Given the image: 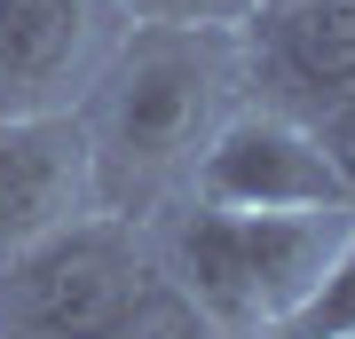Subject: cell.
I'll use <instances>...</instances> for the list:
<instances>
[{
	"instance_id": "cell-3",
	"label": "cell",
	"mask_w": 355,
	"mask_h": 339,
	"mask_svg": "<svg viewBox=\"0 0 355 339\" xmlns=\"http://www.w3.org/2000/svg\"><path fill=\"white\" fill-rule=\"evenodd\" d=\"M150 261V221L127 214H79L55 237L0 261V331L8 339H103L111 315Z\"/></svg>"
},
{
	"instance_id": "cell-8",
	"label": "cell",
	"mask_w": 355,
	"mask_h": 339,
	"mask_svg": "<svg viewBox=\"0 0 355 339\" xmlns=\"http://www.w3.org/2000/svg\"><path fill=\"white\" fill-rule=\"evenodd\" d=\"M103 339H221V324L182 292V277L150 252L142 277H135V292H127V308L111 315V331H103Z\"/></svg>"
},
{
	"instance_id": "cell-1",
	"label": "cell",
	"mask_w": 355,
	"mask_h": 339,
	"mask_svg": "<svg viewBox=\"0 0 355 339\" xmlns=\"http://www.w3.org/2000/svg\"><path fill=\"white\" fill-rule=\"evenodd\" d=\"M237 103H245L237 24H127L95 95L79 103L103 214L127 221L166 214Z\"/></svg>"
},
{
	"instance_id": "cell-12",
	"label": "cell",
	"mask_w": 355,
	"mask_h": 339,
	"mask_svg": "<svg viewBox=\"0 0 355 339\" xmlns=\"http://www.w3.org/2000/svg\"><path fill=\"white\" fill-rule=\"evenodd\" d=\"M340 339H355V331H340Z\"/></svg>"
},
{
	"instance_id": "cell-6",
	"label": "cell",
	"mask_w": 355,
	"mask_h": 339,
	"mask_svg": "<svg viewBox=\"0 0 355 339\" xmlns=\"http://www.w3.org/2000/svg\"><path fill=\"white\" fill-rule=\"evenodd\" d=\"M182 198H205V205H268V214H308V205H340V182L316 150V126L308 119H284V111H261V103H237L221 119V134L205 142L198 174ZM174 198V205H182ZM347 214V205H340Z\"/></svg>"
},
{
	"instance_id": "cell-9",
	"label": "cell",
	"mask_w": 355,
	"mask_h": 339,
	"mask_svg": "<svg viewBox=\"0 0 355 339\" xmlns=\"http://www.w3.org/2000/svg\"><path fill=\"white\" fill-rule=\"evenodd\" d=\"M340 331H355V229L340 237V252L324 261L316 292H308V300L292 308L268 339H340Z\"/></svg>"
},
{
	"instance_id": "cell-4",
	"label": "cell",
	"mask_w": 355,
	"mask_h": 339,
	"mask_svg": "<svg viewBox=\"0 0 355 339\" xmlns=\"http://www.w3.org/2000/svg\"><path fill=\"white\" fill-rule=\"evenodd\" d=\"M127 24L119 0H0V119L79 111Z\"/></svg>"
},
{
	"instance_id": "cell-11",
	"label": "cell",
	"mask_w": 355,
	"mask_h": 339,
	"mask_svg": "<svg viewBox=\"0 0 355 339\" xmlns=\"http://www.w3.org/2000/svg\"><path fill=\"white\" fill-rule=\"evenodd\" d=\"M135 24H245L253 0H119Z\"/></svg>"
},
{
	"instance_id": "cell-2",
	"label": "cell",
	"mask_w": 355,
	"mask_h": 339,
	"mask_svg": "<svg viewBox=\"0 0 355 339\" xmlns=\"http://www.w3.org/2000/svg\"><path fill=\"white\" fill-rule=\"evenodd\" d=\"M347 229H355V214H340V205L268 214V205L182 198V205H166V221L150 229V252L221 324V339H268L308 292H316L324 261L340 252Z\"/></svg>"
},
{
	"instance_id": "cell-5",
	"label": "cell",
	"mask_w": 355,
	"mask_h": 339,
	"mask_svg": "<svg viewBox=\"0 0 355 339\" xmlns=\"http://www.w3.org/2000/svg\"><path fill=\"white\" fill-rule=\"evenodd\" d=\"M237 48H245V103L316 119L340 95H355V0H253Z\"/></svg>"
},
{
	"instance_id": "cell-10",
	"label": "cell",
	"mask_w": 355,
	"mask_h": 339,
	"mask_svg": "<svg viewBox=\"0 0 355 339\" xmlns=\"http://www.w3.org/2000/svg\"><path fill=\"white\" fill-rule=\"evenodd\" d=\"M308 126H316V150L331 166V182H340V205L355 214V95H340L331 111H316Z\"/></svg>"
},
{
	"instance_id": "cell-7",
	"label": "cell",
	"mask_w": 355,
	"mask_h": 339,
	"mask_svg": "<svg viewBox=\"0 0 355 339\" xmlns=\"http://www.w3.org/2000/svg\"><path fill=\"white\" fill-rule=\"evenodd\" d=\"M95 158L79 111L55 119H0V261L55 237L64 221L95 214Z\"/></svg>"
}]
</instances>
